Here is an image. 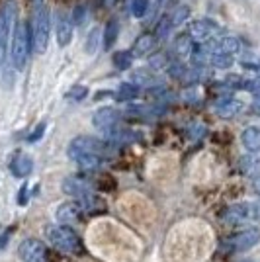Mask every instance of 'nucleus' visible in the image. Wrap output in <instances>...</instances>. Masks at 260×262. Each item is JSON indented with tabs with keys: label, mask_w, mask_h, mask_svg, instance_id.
Masks as SVG:
<instances>
[{
	"label": "nucleus",
	"mask_w": 260,
	"mask_h": 262,
	"mask_svg": "<svg viewBox=\"0 0 260 262\" xmlns=\"http://www.w3.org/2000/svg\"><path fill=\"white\" fill-rule=\"evenodd\" d=\"M33 41L32 30L28 22H18L14 28V37L10 45V57L12 65L16 71H24L28 65V57H30V43Z\"/></svg>",
	"instance_id": "1"
},
{
	"label": "nucleus",
	"mask_w": 260,
	"mask_h": 262,
	"mask_svg": "<svg viewBox=\"0 0 260 262\" xmlns=\"http://www.w3.org/2000/svg\"><path fill=\"white\" fill-rule=\"evenodd\" d=\"M69 157L75 161L82 155H96V157H106L110 153V143L96 139V137H88V135H78L69 143Z\"/></svg>",
	"instance_id": "2"
},
{
	"label": "nucleus",
	"mask_w": 260,
	"mask_h": 262,
	"mask_svg": "<svg viewBox=\"0 0 260 262\" xmlns=\"http://www.w3.org/2000/svg\"><path fill=\"white\" fill-rule=\"evenodd\" d=\"M14 20H16V4L8 0L0 10V69H4L8 63V43H10Z\"/></svg>",
	"instance_id": "3"
},
{
	"label": "nucleus",
	"mask_w": 260,
	"mask_h": 262,
	"mask_svg": "<svg viewBox=\"0 0 260 262\" xmlns=\"http://www.w3.org/2000/svg\"><path fill=\"white\" fill-rule=\"evenodd\" d=\"M35 20H33V47L35 51L41 55L45 53L47 45H49V30H51V16L47 4L41 8H35Z\"/></svg>",
	"instance_id": "4"
},
{
	"label": "nucleus",
	"mask_w": 260,
	"mask_h": 262,
	"mask_svg": "<svg viewBox=\"0 0 260 262\" xmlns=\"http://www.w3.org/2000/svg\"><path fill=\"white\" fill-rule=\"evenodd\" d=\"M47 239L51 241L59 251L63 252H78L80 251V239L69 225H53L47 229Z\"/></svg>",
	"instance_id": "5"
},
{
	"label": "nucleus",
	"mask_w": 260,
	"mask_h": 262,
	"mask_svg": "<svg viewBox=\"0 0 260 262\" xmlns=\"http://www.w3.org/2000/svg\"><path fill=\"white\" fill-rule=\"evenodd\" d=\"M18 254L24 262H47L49 252L45 249V245L39 239H24Z\"/></svg>",
	"instance_id": "6"
},
{
	"label": "nucleus",
	"mask_w": 260,
	"mask_h": 262,
	"mask_svg": "<svg viewBox=\"0 0 260 262\" xmlns=\"http://www.w3.org/2000/svg\"><path fill=\"white\" fill-rule=\"evenodd\" d=\"M258 241H260V229L250 227V229H245L241 231V233H237V235H233L227 241V245L231 251H249L254 245H258Z\"/></svg>",
	"instance_id": "7"
},
{
	"label": "nucleus",
	"mask_w": 260,
	"mask_h": 262,
	"mask_svg": "<svg viewBox=\"0 0 260 262\" xmlns=\"http://www.w3.org/2000/svg\"><path fill=\"white\" fill-rule=\"evenodd\" d=\"M119 118H121V114H119L116 108H102V110H98L96 114H94V118H92V123L96 125L98 129L108 131V129H114V127H118Z\"/></svg>",
	"instance_id": "8"
},
{
	"label": "nucleus",
	"mask_w": 260,
	"mask_h": 262,
	"mask_svg": "<svg viewBox=\"0 0 260 262\" xmlns=\"http://www.w3.org/2000/svg\"><path fill=\"white\" fill-rule=\"evenodd\" d=\"M82 211H84V209L80 208L78 202H67V204H61V206L57 208L55 217L59 221V225H71V223H76V221L80 219Z\"/></svg>",
	"instance_id": "9"
},
{
	"label": "nucleus",
	"mask_w": 260,
	"mask_h": 262,
	"mask_svg": "<svg viewBox=\"0 0 260 262\" xmlns=\"http://www.w3.org/2000/svg\"><path fill=\"white\" fill-rule=\"evenodd\" d=\"M63 192L69 194V196H75V198H84L86 194H92V186L88 180L80 178V176H69L65 178L63 182Z\"/></svg>",
	"instance_id": "10"
},
{
	"label": "nucleus",
	"mask_w": 260,
	"mask_h": 262,
	"mask_svg": "<svg viewBox=\"0 0 260 262\" xmlns=\"http://www.w3.org/2000/svg\"><path fill=\"white\" fill-rule=\"evenodd\" d=\"M104 135H106V141L110 145H129V143L141 139V133L133 129H123V127H114V129L104 131Z\"/></svg>",
	"instance_id": "11"
},
{
	"label": "nucleus",
	"mask_w": 260,
	"mask_h": 262,
	"mask_svg": "<svg viewBox=\"0 0 260 262\" xmlns=\"http://www.w3.org/2000/svg\"><path fill=\"white\" fill-rule=\"evenodd\" d=\"M223 219L231 223V225H239V223H245L252 219V204H235L231 208L225 209Z\"/></svg>",
	"instance_id": "12"
},
{
	"label": "nucleus",
	"mask_w": 260,
	"mask_h": 262,
	"mask_svg": "<svg viewBox=\"0 0 260 262\" xmlns=\"http://www.w3.org/2000/svg\"><path fill=\"white\" fill-rule=\"evenodd\" d=\"M55 32H57V43L61 45V47H67L73 41V22L69 20V16L63 14V12H59V16H57Z\"/></svg>",
	"instance_id": "13"
},
{
	"label": "nucleus",
	"mask_w": 260,
	"mask_h": 262,
	"mask_svg": "<svg viewBox=\"0 0 260 262\" xmlns=\"http://www.w3.org/2000/svg\"><path fill=\"white\" fill-rule=\"evenodd\" d=\"M243 110V102L233 96H223L215 102V112L221 118H235Z\"/></svg>",
	"instance_id": "14"
},
{
	"label": "nucleus",
	"mask_w": 260,
	"mask_h": 262,
	"mask_svg": "<svg viewBox=\"0 0 260 262\" xmlns=\"http://www.w3.org/2000/svg\"><path fill=\"white\" fill-rule=\"evenodd\" d=\"M215 32H217V24L211 22V20H196L190 26V37L198 39V41L209 39Z\"/></svg>",
	"instance_id": "15"
},
{
	"label": "nucleus",
	"mask_w": 260,
	"mask_h": 262,
	"mask_svg": "<svg viewBox=\"0 0 260 262\" xmlns=\"http://www.w3.org/2000/svg\"><path fill=\"white\" fill-rule=\"evenodd\" d=\"M32 168H33V161L24 153H18L10 163L12 174L18 176V178H26V176L32 172Z\"/></svg>",
	"instance_id": "16"
},
{
	"label": "nucleus",
	"mask_w": 260,
	"mask_h": 262,
	"mask_svg": "<svg viewBox=\"0 0 260 262\" xmlns=\"http://www.w3.org/2000/svg\"><path fill=\"white\" fill-rule=\"evenodd\" d=\"M241 141H243L247 151L258 153L260 151V127H256V125L247 127V129L243 131V135H241Z\"/></svg>",
	"instance_id": "17"
},
{
	"label": "nucleus",
	"mask_w": 260,
	"mask_h": 262,
	"mask_svg": "<svg viewBox=\"0 0 260 262\" xmlns=\"http://www.w3.org/2000/svg\"><path fill=\"white\" fill-rule=\"evenodd\" d=\"M133 82L143 84V86H149V88L161 86V84H163V80L159 77H155V73H153L151 69H139V71H135V73H133Z\"/></svg>",
	"instance_id": "18"
},
{
	"label": "nucleus",
	"mask_w": 260,
	"mask_h": 262,
	"mask_svg": "<svg viewBox=\"0 0 260 262\" xmlns=\"http://www.w3.org/2000/svg\"><path fill=\"white\" fill-rule=\"evenodd\" d=\"M153 45H155V37L151 33H143L141 37H137V41L131 47V55L133 57H143V55H147L151 51Z\"/></svg>",
	"instance_id": "19"
},
{
	"label": "nucleus",
	"mask_w": 260,
	"mask_h": 262,
	"mask_svg": "<svg viewBox=\"0 0 260 262\" xmlns=\"http://www.w3.org/2000/svg\"><path fill=\"white\" fill-rule=\"evenodd\" d=\"M141 94V90L137 84H133V82H123V84H119L118 92H116V100L118 102H131V100H135L137 96Z\"/></svg>",
	"instance_id": "20"
},
{
	"label": "nucleus",
	"mask_w": 260,
	"mask_h": 262,
	"mask_svg": "<svg viewBox=\"0 0 260 262\" xmlns=\"http://www.w3.org/2000/svg\"><path fill=\"white\" fill-rule=\"evenodd\" d=\"M118 37H119V24L116 20H110L106 30H104V47L112 49L116 45V41H118Z\"/></svg>",
	"instance_id": "21"
},
{
	"label": "nucleus",
	"mask_w": 260,
	"mask_h": 262,
	"mask_svg": "<svg viewBox=\"0 0 260 262\" xmlns=\"http://www.w3.org/2000/svg\"><path fill=\"white\" fill-rule=\"evenodd\" d=\"M75 163L78 164L80 168H84V170H98V168L102 166V157H96V155H82V157L75 159Z\"/></svg>",
	"instance_id": "22"
},
{
	"label": "nucleus",
	"mask_w": 260,
	"mask_h": 262,
	"mask_svg": "<svg viewBox=\"0 0 260 262\" xmlns=\"http://www.w3.org/2000/svg\"><path fill=\"white\" fill-rule=\"evenodd\" d=\"M78 204H80V208L86 209V211H100V209H104L102 200L98 196H94V194H86L84 198H80Z\"/></svg>",
	"instance_id": "23"
},
{
	"label": "nucleus",
	"mask_w": 260,
	"mask_h": 262,
	"mask_svg": "<svg viewBox=\"0 0 260 262\" xmlns=\"http://www.w3.org/2000/svg\"><path fill=\"white\" fill-rule=\"evenodd\" d=\"M209 61L217 69H229V67L233 65V55L223 53V51H213L211 57H209Z\"/></svg>",
	"instance_id": "24"
},
{
	"label": "nucleus",
	"mask_w": 260,
	"mask_h": 262,
	"mask_svg": "<svg viewBox=\"0 0 260 262\" xmlns=\"http://www.w3.org/2000/svg\"><path fill=\"white\" fill-rule=\"evenodd\" d=\"M112 61H114V67H116V69L125 71V69H129V67L133 65V55H131V51H118V53H114Z\"/></svg>",
	"instance_id": "25"
},
{
	"label": "nucleus",
	"mask_w": 260,
	"mask_h": 262,
	"mask_svg": "<svg viewBox=\"0 0 260 262\" xmlns=\"http://www.w3.org/2000/svg\"><path fill=\"white\" fill-rule=\"evenodd\" d=\"M192 49H194V45H192V37L190 35H180L176 39V43H174V51L178 55H190Z\"/></svg>",
	"instance_id": "26"
},
{
	"label": "nucleus",
	"mask_w": 260,
	"mask_h": 262,
	"mask_svg": "<svg viewBox=\"0 0 260 262\" xmlns=\"http://www.w3.org/2000/svg\"><path fill=\"white\" fill-rule=\"evenodd\" d=\"M131 114H137V116H161L164 114L163 106H131Z\"/></svg>",
	"instance_id": "27"
},
{
	"label": "nucleus",
	"mask_w": 260,
	"mask_h": 262,
	"mask_svg": "<svg viewBox=\"0 0 260 262\" xmlns=\"http://www.w3.org/2000/svg\"><path fill=\"white\" fill-rule=\"evenodd\" d=\"M98 41H100V30H98V28H94L92 32L88 33L86 43H84V49H86L88 55H94L98 51Z\"/></svg>",
	"instance_id": "28"
},
{
	"label": "nucleus",
	"mask_w": 260,
	"mask_h": 262,
	"mask_svg": "<svg viewBox=\"0 0 260 262\" xmlns=\"http://www.w3.org/2000/svg\"><path fill=\"white\" fill-rule=\"evenodd\" d=\"M188 18H190V8H188V6H178V8L172 12V16H170V24H172V26H180V24H184Z\"/></svg>",
	"instance_id": "29"
},
{
	"label": "nucleus",
	"mask_w": 260,
	"mask_h": 262,
	"mask_svg": "<svg viewBox=\"0 0 260 262\" xmlns=\"http://www.w3.org/2000/svg\"><path fill=\"white\" fill-rule=\"evenodd\" d=\"M67 100H73V102H80V100H84L88 96V88L82 86V84H75V86L71 88L69 92L65 94Z\"/></svg>",
	"instance_id": "30"
},
{
	"label": "nucleus",
	"mask_w": 260,
	"mask_h": 262,
	"mask_svg": "<svg viewBox=\"0 0 260 262\" xmlns=\"http://www.w3.org/2000/svg\"><path fill=\"white\" fill-rule=\"evenodd\" d=\"M149 69H151L153 73H155V71H163V69H168V59H166V55H163V53L155 55L151 61H149Z\"/></svg>",
	"instance_id": "31"
},
{
	"label": "nucleus",
	"mask_w": 260,
	"mask_h": 262,
	"mask_svg": "<svg viewBox=\"0 0 260 262\" xmlns=\"http://www.w3.org/2000/svg\"><path fill=\"white\" fill-rule=\"evenodd\" d=\"M149 10V0H133L131 2V12L135 18H143Z\"/></svg>",
	"instance_id": "32"
},
{
	"label": "nucleus",
	"mask_w": 260,
	"mask_h": 262,
	"mask_svg": "<svg viewBox=\"0 0 260 262\" xmlns=\"http://www.w3.org/2000/svg\"><path fill=\"white\" fill-rule=\"evenodd\" d=\"M186 73H188V69H186L182 63H170V65H168V75H170L172 78H178V80H182Z\"/></svg>",
	"instance_id": "33"
},
{
	"label": "nucleus",
	"mask_w": 260,
	"mask_h": 262,
	"mask_svg": "<svg viewBox=\"0 0 260 262\" xmlns=\"http://www.w3.org/2000/svg\"><path fill=\"white\" fill-rule=\"evenodd\" d=\"M84 20H86V8L84 6H76L75 10H73V20L71 22L80 28L84 24Z\"/></svg>",
	"instance_id": "34"
},
{
	"label": "nucleus",
	"mask_w": 260,
	"mask_h": 262,
	"mask_svg": "<svg viewBox=\"0 0 260 262\" xmlns=\"http://www.w3.org/2000/svg\"><path fill=\"white\" fill-rule=\"evenodd\" d=\"M170 28H172V24H170V18H164L159 22L157 26V35H159V39H164L168 33H170Z\"/></svg>",
	"instance_id": "35"
},
{
	"label": "nucleus",
	"mask_w": 260,
	"mask_h": 262,
	"mask_svg": "<svg viewBox=\"0 0 260 262\" xmlns=\"http://www.w3.org/2000/svg\"><path fill=\"white\" fill-rule=\"evenodd\" d=\"M256 164H258L256 159H252V157H243V159H241V170H243V172H252V170L256 168Z\"/></svg>",
	"instance_id": "36"
},
{
	"label": "nucleus",
	"mask_w": 260,
	"mask_h": 262,
	"mask_svg": "<svg viewBox=\"0 0 260 262\" xmlns=\"http://www.w3.org/2000/svg\"><path fill=\"white\" fill-rule=\"evenodd\" d=\"M45 131V123H39L37 127H35V131H33L32 135L28 137V141H37V139H41V135H44Z\"/></svg>",
	"instance_id": "37"
},
{
	"label": "nucleus",
	"mask_w": 260,
	"mask_h": 262,
	"mask_svg": "<svg viewBox=\"0 0 260 262\" xmlns=\"http://www.w3.org/2000/svg\"><path fill=\"white\" fill-rule=\"evenodd\" d=\"M252 219H254V221H260V202H254V204H252Z\"/></svg>",
	"instance_id": "38"
},
{
	"label": "nucleus",
	"mask_w": 260,
	"mask_h": 262,
	"mask_svg": "<svg viewBox=\"0 0 260 262\" xmlns=\"http://www.w3.org/2000/svg\"><path fill=\"white\" fill-rule=\"evenodd\" d=\"M112 96H116V94H114V92H110V90H102V92H96V96H94V100L112 98Z\"/></svg>",
	"instance_id": "39"
},
{
	"label": "nucleus",
	"mask_w": 260,
	"mask_h": 262,
	"mask_svg": "<svg viewBox=\"0 0 260 262\" xmlns=\"http://www.w3.org/2000/svg\"><path fill=\"white\" fill-rule=\"evenodd\" d=\"M252 112L260 116V96H254V102H252Z\"/></svg>",
	"instance_id": "40"
},
{
	"label": "nucleus",
	"mask_w": 260,
	"mask_h": 262,
	"mask_svg": "<svg viewBox=\"0 0 260 262\" xmlns=\"http://www.w3.org/2000/svg\"><path fill=\"white\" fill-rule=\"evenodd\" d=\"M252 188H254V192L260 196V176H256V178L252 180Z\"/></svg>",
	"instance_id": "41"
},
{
	"label": "nucleus",
	"mask_w": 260,
	"mask_h": 262,
	"mask_svg": "<svg viewBox=\"0 0 260 262\" xmlns=\"http://www.w3.org/2000/svg\"><path fill=\"white\" fill-rule=\"evenodd\" d=\"M32 4H33V10H35V8H41V6H45V0H32Z\"/></svg>",
	"instance_id": "42"
},
{
	"label": "nucleus",
	"mask_w": 260,
	"mask_h": 262,
	"mask_svg": "<svg viewBox=\"0 0 260 262\" xmlns=\"http://www.w3.org/2000/svg\"><path fill=\"white\" fill-rule=\"evenodd\" d=\"M20 204H26V186H22V190H20Z\"/></svg>",
	"instance_id": "43"
},
{
	"label": "nucleus",
	"mask_w": 260,
	"mask_h": 262,
	"mask_svg": "<svg viewBox=\"0 0 260 262\" xmlns=\"http://www.w3.org/2000/svg\"><path fill=\"white\" fill-rule=\"evenodd\" d=\"M243 262H250V260H243Z\"/></svg>",
	"instance_id": "44"
}]
</instances>
